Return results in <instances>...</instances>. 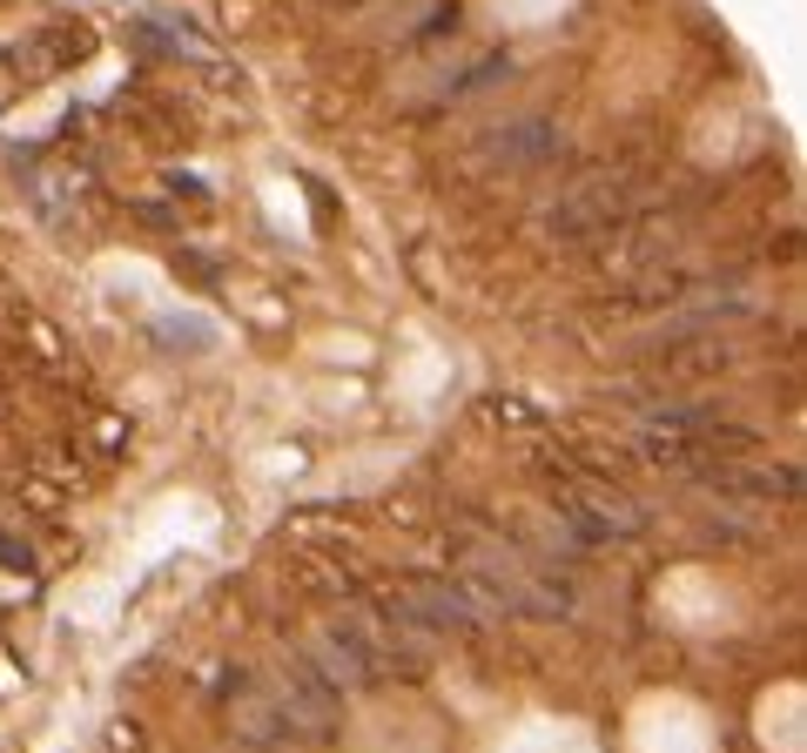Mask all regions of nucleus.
<instances>
[{
	"label": "nucleus",
	"instance_id": "obj_4",
	"mask_svg": "<svg viewBox=\"0 0 807 753\" xmlns=\"http://www.w3.org/2000/svg\"><path fill=\"white\" fill-rule=\"evenodd\" d=\"M0 565H28V545H8V538H0Z\"/></svg>",
	"mask_w": 807,
	"mask_h": 753
},
{
	"label": "nucleus",
	"instance_id": "obj_1",
	"mask_svg": "<svg viewBox=\"0 0 807 753\" xmlns=\"http://www.w3.org/2000/svg\"><path fill=\"white\" fill-rule=\"evenodd\" d=\"M270 700H276V713H283L290 733H316V740H331L337 733V713H344V693L323 680L310 659H290L283 666V680H276Z\"/></svg>",
	"mask_w": 807,
	"mask_h": 753
},
{
	"label": "nucleus",
	"instance_id": "obj_3",
	"mask_svg": "<svg viewBox=\"0 0 807 753\" xmlns=\"http://www.w3.org/2000/svg\"><path fill=\"white\" fill-rule=\"evenodd\" d=\"M404 606H411V613H418L431 632H444V626H458V632H478V606H471V593H464V585L425 578V585H418V593L404 599Z\"/></svg>",
	"mask_w": 807,
	"mask_h": 753
},
{
	"label": "nucleus",
	"instance_id": "obj_2",
	"mask_svg": "<svg viewBox=\"0 0 807 753\" xmlns=\"http://www.w3.org/2000/svg\"><path fill=\"white\" fill-rule=\"evenodd\" d=\"M558 155V128L552 122H512L499 135H484L478 161H492V169H538V161Z\"/></svg>",
	"mask_w": 807,
	"mask_h": 753
}]
</instances>
